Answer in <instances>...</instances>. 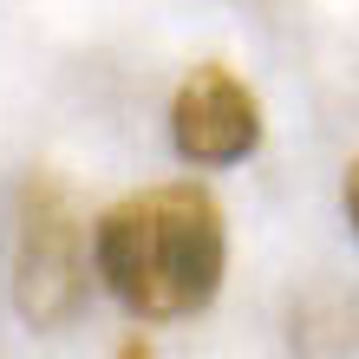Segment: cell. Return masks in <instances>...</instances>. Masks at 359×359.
<instances>
[{"label": "cell", "mask_w": 359, "mask_h": 359, "mask_svg": "<svg viewBox=\"0 0 359 359\" xmlns=\"http://www.w3.org/2000/svg\"><path fill=\"white\" fill-rule=\"evenodd\" d=\"M92 268L137 320H189L229 274L222 203L196 183H157L124 196L92 229Z\"/></svg>", "instance_id": "obj_1"}, {"label": "cell", "mask_w": 359, "mask_h": 359, "mask_svg": "<svg viewBox=\"0 0 359 359\" xmlns=\"http://www.w3.org/2000/svg\"><path fill=\"white\" fill-rule=\"evenodd\" d=\"M13 307L39 333H59L86 307V236L79 209L53 177L20 189V242H13Z\"/></svg>", "instance_id": "obj_2"}, {"label": "cell", "mask_w": 359, "mask_h": 359, "mask_svg": "<svg viewBox=\"0 0 359 359\" xmlns=\"http://www.w3.org/2000/svg\"><path fill=\"white\" fill-rule=\"evenodd\" d=\"M170 144L183 163H203V170H222V163L255 157L262 144V98L242 86L229 66H189V79L170 98Z\"/></svg>", "instance_id": "obj_3"}, {"label": "cell", "mask_w": 359, "mask_h": 359, "mask_svg": "<svg viewBox=\"0 0 359 359\" xmlns=\"http://www.w3.org/2000/svg\"><path fill=\"white\" fill-rule=\"evenodd\" d=\"M346 222H353V236H359V157H353V170H346Z\"/></svg>", "instance_id": "obj_4"}, {"label": "cell", "mask_w": 359, "mask_h": 359, "mask_svg": "<svg viewBox=\"0 0 359 359\" xmlns=\"http://www.w3.org/2000/svg\"><path fill=\"white\" fill-rule=\"evenodd\" d=\"M118 359H151V340H124V346H118Z\"/></svg>", "instance_id": "obj_5"}]
</instances>
